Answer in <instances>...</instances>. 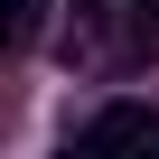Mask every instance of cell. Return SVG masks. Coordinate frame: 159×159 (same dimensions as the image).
I'll return each instance as SVG.
<instances>
[{"instance_id": "obj_1", "label": "cell", "mask_w": 159, "mask_h": 159, "mask_svg": "<svg viewBox=\"0 0 159 159\" xmlns=\"http://www.w3.org/2000/svg\"><path fill=\"white\" fill-rule=\"evenodd\" d=\"M66 66L94 75V84H122L159 56V0H66Z\"/></svg>"}, {"instance_id": "obj_2", "label": "cell", "mask_w": 159, "mask_h": 159, "mask_svg": "<svg viewBox=\"0 0 159 159\" xmlns=\"http://www.w3.org/2000/svg\"><path fill=\"white\" fill-rule=\"evenodd\" d=\"M75 159H159V112L150 103H103L75 131Z\"/></svg>"}, {"instance_id": "obj_3", "label": "cell", "mask_w": 159, "mask_h": 159, "mask_svg": "<svg viewBox=\"0 0 159 159\" xmlns=\"http://www.w3.org/2000/svg\"><path fill=\"white\" fill-rule=\"evenodd\" d=\"M47 10H56V0H10V10H0V47L28 56V47L47 38Z\"/></svg>"}]
</instances>
